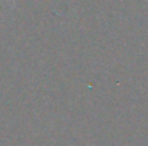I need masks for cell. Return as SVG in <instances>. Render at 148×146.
Wrapping results in <instances>:
<instances>
[{
    "mask_svg": "<svg viewBox=\"0 0 148 146\" xmlns=\"http://www.w3.org/2000/svg\"><path fill=\"white\" fill-rule=\"evenodd\" d=\"M10 1H12V3H14V1H16V0H10Z\"/></svg>",
    "mask_w": 148,
    "mask_h": 146,
    "instance_id": "obj_1",
    "label": "cell"
}]
</instances>
